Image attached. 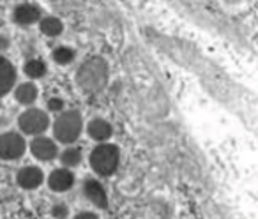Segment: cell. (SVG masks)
Returning <instances> with one entry per match:
<instances>
[{"instance_id":"6da1fadb","label":"cell","mask_w":258,"mask_h":219,"mask_svg":"<svg viewBox=\"0 0 258 219\" xmlns=\"http://www.w3.org/2000/svg\"><path fill=\"white\" fill-rule=\"evenodd\" d=\"M76 82L80 89L87 94H96L104 89L108 82V64L104 58L92 57L80 65L76 72Z\"/></svg>"},{"instance_id":"7a4b0ae2","label":"cell","mask_w":258,"mask_h":219,"mask_svg":"<svg viewBox=\"0 0 258 219\" xmlns=\"http://www.w3.org/2000/svg\"><path fill=\"white\" fill-rule=\"evenodd\" d=\"M118 149L111 143H101L90 154V166L94 168V172L99 173L103 177H110L111 173H115L118 166Z\"/></svg>"},{"instance_id":"3957f363","label":"cell","mask_w":258,"mask_h":219,"mask_svg":"<svg viewBox=\"0 0 258 219\" xmlns=\"http://www.w3.org/2000/svg\"><path fill=\"white\" fill-rule=\"evenodd\" d=\"M82 117L78 112H66L57 117L53 124V133L55 138L62 143H73L78 140L80 133H82Z\"/></svg>"},{"instance_id":"277c9868","label":"cell","mask_w":258,"mask_h":219,"mask_svg":"<svg viewBox=\"0 0 258 219\" xmlns=\"http://www.w3.org/2000/svg\"><path fill=\"white\" fill-rule=\"evenodd\" d=\"M20 129L27 134H41L46 131L48 124V115L43 112V110H37V108H32V110H27L18 120Z\"/></svg>"},{"instance_id":"5b68a950","label":"cell","mask_w":258,"mask_h":219,"mask_svg":"<svg viewBox=\"0 0 258 219\" xmlns=\"http://www.w3.org/2000/svg\"><path fill=\"white\" fill-rule=\"evenodd\" d=\"M25 152V140L18 133L0 134V158L6 161H15Z\"/></svg>"},{"instance_id":"8992f818","label":"cell","mask_w":258,"mask_h":219,"mask_svg":"<svg viewBox=\"0 0 258 219\" xmlns=\"http://www.w3.org/2000/svg\"><path fill=\"white\" fill-rule=\"evenodd\" d=\"M83 194L87 196V200L92 201L96 207L99 208H106L108 207V196L104 187L97 182L96 179H87L83 182Z\"/></svg>"},{"instance_id":"52a82bcc","label":"cell","mask_w":258,"mask_h":219,"mask_svg":"<svg viewBox=\"0 0 258 219\" xmlns=\"http://www.w3.org/2000/svg\"><path fill=\"white\" fill-rule=\"evenodd\" d=\"M44 175L37 166H25L18 172L16 175V182L23 189H37L43 184Z\"/></svg>"},{"instance_id":"ba28073f","label":"cell","mask_w":258,"mask_h":219,"mask_svg":"<svg viewBox=\"0 0 258 219\" xmlns=\"http://www.w3.org/2000/svg\"><path fill=\"white\" fill-rule=\"evenodd\" d=\"M73 184H75V175L66 168L53 170L48 177V186L55 193H66V191L71 189Z\"/></svg>"},{"instance_id":"9c48e42d","label":"cell","mask_w":258,"mask_h":219,"mask_svg":"<svg viewBox=\"0 0 258 219\" xmlns=\"http://www.w3.org/2000/svg\"><path fill=\"white\" fill-rule=\"evenodd\" d=\"M30 151H32L34 158H37L39 161H51V159L57 158V145L50 138L39 136L32 141L30 145Z\"/></svg>"},{"instance_id":"30bf717a","label":"cell","mask_w":258,"mask_h":219,"mask_svg":"<svg viewBox=\"0 0 258 219\" xmlns=\"http://www.w3.org/2000/svg\"><path fill=\"white\" fill-rule=\"evenodd\" d=\"M39 16H41L39 8H36V6H32V4L18 6V8L15 9V13H13V18H15V22L20 23V25H32V23H36L37 20H39Z\"/></svg>"},{"instance_id":"8fae6325","label":"cell","mask_w":258,"mask_h":219,"mask_svg":"<svg viewBox=\"0 0 258 219\" xmlns=\"http://www.w3.org/2000/svg\"><path fill=\"white\" fill-rule=\"evenodd\" d=\"M15 80H16V72H15L13 64L8 58L0 57V97L11 90Z\"/></svg>"},{"instance_id":"7c38bea8","label":"cell","mask_w":258,"mask_h":219,"mask_svg":"<svg viewBox=\"0 0 258 219\" xmlns=\"http://www.w3.org/2000/svg\"><path fill=\"white\" fill-rule=\"evenodd\" d=\"M89 134L90 138H94L96 141H101L103 143L104 140L111 136V126L110 122L103 119H94L92 122L89 124Z\"/></svg>"},{"instance_id":"4fadbf2b","label":"cell","mask_w":258,"mask_h":219,"mask_svg":"<svg viewBox=\"0 0 258 219\" xmlns=\"http://www.w3.org/2000/svg\"><path fill=\"white\" fill-rule=\"evenodd\" d=\"M37 87L34 83H22L15 90V97L20 104H32L37 99Z\"/></svg>"},{"instance_id":"5bb4252c","label":"cell","mask_w":258,"mask_h":219,"mask_svg":"<svg viewBox=\"0 0 258 219\" xmlns=\"http://www.w3.org/2000/svg\"><path fill=\"white\" fill-rule=\"evenodd\" d=\"M39 27H41V32H43L44 36H50V37L60 36L62 30H64L62 22L58 18H55V16H48V18H44Z\"/></svg>"},{"instance_id":"9a60e30c","label":"cell","mask_w":258,"mask_h":219,"mask_svg":"<svg viewBox=\"0 0 258 219\" xmlns=\"http://www.w3.org/2000/svg\"><path fill=\"white\" fill-rule=\"evenodd\" d=\"M23 69H25V75L29 76V78H32V80L41 78V76H44V72H46V65H44V62L37 60V58L29 60Z\"/></svg>"},{"instance_id":"2e32d148","label":"cell","mask_w":258,"mask_h":219,"mask_svg":"<svg viewBox=\"0 0 258 219\" xmlns=\"http://www.w3.org/2000/svg\"><path fill=\"white\" fill-rule=\"evenodd\" d=\"M62 163H64L66 166H78L80 163H82V151L80 149H66L64 152H62Z\"/></svg>"},{"instance_id":"e0dca14e","label":"cell","mask_w":258,"mask_h":219,"mask_svg":"<svg viewBox=\"0 0 258 219\" xmlns=\"http://www.w3.org/2000/svg\"><path fill=\"white\" fill-rule=\"evenodd\" d=\"M53 58L57 64L60 65H66V64H71L73 58H75V51L71 50V48L68 46H60L57 48V50L53 51Z\"/></svg>"},{"instance_id":"ac0fdd59","label":"cell","mask_w":258,"mask_h":219,"mask_svg":"<svg viewBox=\"0 0 258 219\" xmlns=\"http://www.w3.org/2000/svg\"><path fill=\"white\" fill-rule=\"evenodd\" d=\"M51 214H53V217H57V219L68 217V207H66L64 203H57L53 208H51Z\"/></svg>"},{"instance_id":"d6986e66","label":"cell","mask_w":258,"mask_h":219,"mask_svg":"<svg viewBox=\"0 0 258 219\" xmlns=\"http://www.w3.org/2000/svg\"><path fill=\"white\" fill-rule=\"evenodd\" d=\"M62 108H64V101H62L60 97H51V99L48 101V110H50V112H60Z\"/></svg>"},{"instance_id":"ffe728a7","label":"cell","mask_w":258,"mask_h":219,"mask_svg":"<svg viewBox=\"0 0 258 219\" xmlns=\"http://www.w3.org/2000/svg\"><path fill=\"white\" fill-rule=\"evenodd\" d=\"M75 219H99L94 212H80L78 215H75Z\"/></svg>"},{"instance_id":"44dd1931","label":"cell","mask_w":258,"mask_h":219,"mask_svg":"<svg viewBox=\"0 0 258 219\" xmlns=\"http://www.w3.org/2000/svg\"><path fill=\"white\" fill-rule=\"evenodd\" d=\"M2 48H8V39L6 37H0V50Z\"/></svg>"}]
</instances>
